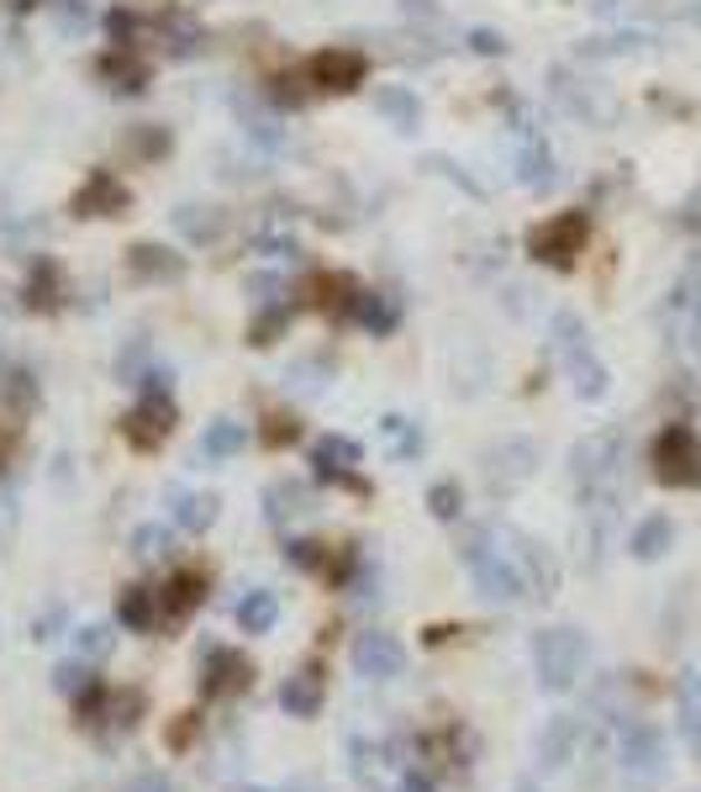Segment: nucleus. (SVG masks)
I'll return each instance as SVG.
<instances>
[{
	"label": "nucleus",
	"instance_id": "42",
	"mask_svg": "<svg viewBox=\"0 0 701 792\" xmlns=\"http://www.w3.org/2000/svg\"><path fill=\"white\" fill-rule=\"evenodd\" d=\"M470 48H475V53H485V59H496V53H506V38H501V32H491V27H475V32H470Z\"/></svg>",
	"mask_w": 701,
	"mask_h": 792
},
{
	"label": "nucleus",
	"instance_id": "2",
	"mask_svg": "<svg viewBox=\"0 0 701 792\" xmlns=\"http://www.w3.org/2000/svg\"><path fill=\"white\" fill-rule=\"evenodd\" d=\"M554 354L564 360V370H570V381H575V397L581 402H596V397H606V365L596 360V349H591V333H585V323L575 317V312H554Z\"/></svg>",
	"mask_w": 701,
	"mask_h": 792
},
{
	"label": "nucleus",
	"instance_id": "44",
	"mask_svg": "<svg viewBox=\"0 0 701 792\" xmlns=\"http://www.w3.org/2000/svg\"><path fill=\"white\" fill-rule=\"evenodd\" d=\"M300 428H296V418H269V428H264V444H290V439H296Z\"/></svg>",
	"mask_w": 701,
	"mask_h": 792
},
{
	"label": "nucleus",
	"instance_id": "19",
	"mask_svg": "<svg viewBox=\"0 0 701 792\" xmlns=\"http://www.w3.org/2000/svg\"><path fill=\"white\" fill-rule=\"evenodd\" d=\"M117 624H121V629H132V634L159 629V591H154V587H121Z\"/></svg>",
	"mask_w": 701,
	"mask_h": 792
},
{
	"label": "nucleus",
	"instance_id": "49",
	"mask_svg": "<svg viewBox=\"0 0 701 792\" xmlns=\"http://www.w3.org/2000/svg\"><path fill=\"white\" fill-rule=\"evenodd\" d=\"M522 792H527V788H522Z\"/></svg>",
	"mask_w": 701,
	"mask_h": 792
},
{
	"label": "nucleus",
	"instance_id": "17",
	"mask_svg": "<svg viewBox=\"0 0 701 792\" xmlns=\"http://www.w3.org/2000/svg\"><path fill=\"white\" fill-rule=\"evenodd\" d=\"M121 206H127V190H121V180L111 169H96V175L75 190V212H80V217H111Z\"/></svg>",
	"mask_w": 701,
	"mask_h": 792
},
{
	"label": "nucleus",
	"instance_id": "18",
	"mask_svg": "<svg viewBox=\"0 0 701 792\" xmlns=\"http://www.w3.org/2000/svg\"><path fill=\"white\" fill-rule=\"evenodd\" d=\"M280 708L290 718H317L322 713V666H300L296 676H285Z\"/></svg>",
	"mask_w": 701,
	"mask_h": 792
},
{
	"label": "nucleus",
	"instance_id": "27",
	"mask_svg": "<svg viewBox=\"0 0 701 792\" xmlns=\"http://www.w3.org/2000/svg\"><path fill=\"white\" fill-rule=\"evenodd\" d=\"M175 524L185 534H206L217 524V497H200V491H175Z\"/></svg>",
	"mask_w": 701,
	"mask_h": 792
},
{
	"label": "nucleus",
	"instance_id": "48",
	"mask_svg": "<svg viewBox=\"0 0 701 792\" xmlns=\"http://www.w3.org/2000/svg\"><path fill=\"white\" fill-rule=\"evenodd\" d=\"M11 6H17V11H32V6H38V0H11Z\"/></svg>",
	"mask_w": 701,
	"mask_h": 792
},
{
	"label": "nucleus",
	"instance_id": "16",
	"mask_svg": "<svg viewBox=\"0 0 701 792\" xmlns=\"http://www.w3.org/2000/svg\"><path fill=\"white\" fill-rule=\"evenodd\" d=\"M517 180L527 185V190L554 185V154L543 148V138L527 123H517Z\"/></svg>",
	"mask_w": 701,
	"mask_h": 792
},
{
	"label": "nucleus",
	"instance_id": "28",
	"mask_svg": "<svg viewBox=\"0 0 701 792\" xmlns=\"http://www.w3.org/2000/svg\"><path fill=\"white\" fill-rule=\"evenodd\" d=\"M175 227H180L190 244H211L221 233V212L217 206H180V212H175Z\"/></svg>",
	"mask_w": 701,
	"mask_h": 792
},
{
	"label": "nucleus",
	"instance_id": "22",
	"mask_svg": "<svg viewBox=\"0 0 701 792\" xmlns=\"http://www.w3.org/2000/svg\"><path fill=\"white\" fill-rule=\"evenodd\" d=\"M375 111L391 117L396 133H417V123H422V106H417V96H412L406 85H381V90H375Z\"/></svg>",
	"mask_w": 701,
	"mask_h": 792
},
{
	"label": "nucleus",
	"instance_id": "39",
	"mask_svg": "<svg viewBox=\"0 0 701 792\" xmlns=\"http://www.w3.org/2000/svg\"><path fill=\"white\" fill-rule=\"evenodd\" d=\"M243 123H248V138L259 143V148H269V154H275V148H280V123H275V117H264V111H254V117H248V111H243Z\"/></svg>",
	"mask_w": 701,
	"mask_h": 792
},
{
	"label": "nucleus",
	"instance_id": "41",
	"mask_svg": "<svg viewBox=\"0 0 701 792\" xmlns=\"http://www.w3.org/2000/svg\"><path fill=\"white\" fill-rule=\"evenodd\" d=\"M285 560L300 566V570H317L322 566V545H312V539H290V545H285Z\"/></svg>",
	"mask_w": 701,
	"mask_h": 792
},
{
	"label": "nucleus",
	"instance_id": "21",
	"mask_svg": "<svg viewBox=\"0 0 701 792\" xmlns=\"http://www.w3.org/2000/svg\"><path fill=\"white\" fill-rule=\"evenodd\" d=\"M127 264H132L138 281H180L185 275L180 254H169V248H159V244H138L132 254H127Z\"/></svg>",
	"mask_w": 701,
	"mask_h": 792
},
{
	"label": "nucleus",
	"instance_id": "25",
	"mask_svg": "<svg viewBox=\"0 0 701 792\" xmlns=\"http://www.w3.org/2000/svg\"><path fill=\"white\" fill-rule=\"evenodd\" d=\"M670 545H675V524H670L664 512H649V518L633 528V539H628V549H633L639 560H660Z\"/></svg>",
	"mask_w": 701,
	"mask_h": 792
},
{
	"label": "nucleus",
	"instance_id": "33",
	"mask_svg": "<svg viewBox=\"0 0 701 792\" xmlns=\"http://www.w3.org/2000/svg\"><path fill=\"white\" fill-rule=\"evenodd\" d=\"M427 508H433V518L454 524V518L464 512V491H460V481H433V487H427Z\"/></svg>",
	"mask_w": 701,
	"mask_h": 792
},
{
	"label": "nucleus",
	"instance_id": "11",
	"mask_svg": "<svg viewBox=\"0 0 701 792\" xmlns=\"http://www.w3.org/2000/svg\"><path fill=\"white\" fill-rule=\"evenodd\" d=\"M364 53H354V48H322V53H312L306 59V80L317 85V90H354V85H364Z\"/></svg>",
	"mask_w": 701,
	"mask_h": 792
},
{
	"label": "nucleus",
	"instance_id": "20",
	"mask_svg": "<svg viewBox=\"0 0 701 792\" xmlns=\"http://www.w3.org/2000/svg\"><path fill=\"white\" fill-rule=\"evenodd\" d=\"M69 296V285H63V270L48 254H42L38 264H32V275H27V306L32 312H53V306Z\"/></svg>",
	"mask_w": 701,
	"mask_h": 792
},
{
	"label": "nucleus",
	"instance_id": "9",
	"mask_svg": "<svg viewBox=\"0 0 701 792\" xmlns=\"http://www.w3.org/2000/svg\"><path fill=\"white\" fill-rule=\"evenodd\" d=\"M254 687V666L248 655H238L233 645H206L200 651V692L206 697H233V692Z\"/></svg>",
	"mask_w": 701,
	"mask_h": 792
},
{
	"label": "nucleus",
	"instance_id": "7",
	"mask_svg": "<svg viewBox=\"0 0 701 792\" xmlns=\"http://www.w3.org/2000/svg\"><path fill=\"white\" fill-rule=\"evenodd\" d=\"M622 776L633 782V788H660L664 782V734L654 724H628L622 730Z\"/></svg>",
	"mask_w": 701,
	"mask_h": 792
},
{
	"label": "nucleus",
	"instance_id": "45",
	"mask_svg": "<svg viewBox=\"0 0 701 792\" xmlns=\"http://www.w3.org/2000/svg\"><path fill=\"white\" fill-rule=\"evenodd\" d=\"M438 782H433V772H422V766H406L396 782V792H433Z\"/></svg>",
	"mask_w": 701,
	"mask_h": 792
},
{
	"label": "nucleus",
	"instance_id": "34",
	"mask_svg": "<svg viewBox=\"0 0 701 792\" xmlns=\"http://www.w3.org/2000/svg\"><path fill=\"white\" fill-rule=\"evenodd\" d=\"M169 545H175V534L164 524H142L138 534H132V555H138V560H164Z\"/></svg>",
	"mask_w": 701,
	"mask_h": 792
},
{
	"label": "nucleus",
	"instance_id": "31",
	"mask_svg": "<svg viewBox=\"0 0 701 792\" xmlns=\"http://www.w3.org/2000/svg\"><path fill=\"white\" fill-rule=\"evenodd\" d=\"M381 433L391 439V449H396V460H417L422 454V428L417 423H406V418H381Z\"/></svg>",
	"mask_w": 701,
	"mask_h": 792
},
{
	"label": "nucleus",
	"instance_id": "14",
	"mask_svg": "<svg viewBox=\"0 0 701 792\" xmlns=\"http://www.w3.org/2000/svg\"><path fill=\"white\" fill-rule=\"evenodd\" d=\"M200 603H206V576H200V570H175L159 591V624L164 629H175V624H185Z\"/></svg>",
	"mask_w": 701,
	"mask_h": 792
},
{
	"label": "nucleus",
	"instance_id": "4",
	"mask_svg": "<svg viewBox=\"0 0 701 792\" xmlns=\"http://www.w3.org/2000/svg\"><path fill=\"white\" fill-rule=\"evenodd\" d=\"M575 481H581L585 502H618V476H622V433H591L575 444Z\"/></svg>",
	"mask_w": 701,
	"mask_h": 792
},
{
	"label": "nucleus",
	"instance_id": "35",
	"mask_svg": "<svg viewBox=\"0 0 701 792\" xmlns=\"http://www.w3.org/2000/svg\"><path fill=\"white\" fill-rule=\"evenodd\" d=\"M254 248H264L269 260H280V254H296V238H290V227H285V223H275V217H269V223L254 227Z\"/></svg>",
	"mask_w": 701,
	"mask_h": 792
},
{
	"label": "nucleus",
	"instance_id": "36",
	"mask_svg": "<svg viewBox=\"0 0 701 792\" xmlns=\"http://www.w3.org/2000/svg\"><path fill=\"white\" fill-rule=\"evenodd\" d=\"M142 365H148V339H132V344L117 354V381L142 387Z\"/></svg>",
	"mask_w": 701,
	"mask_h": 792
},
{
	"label": "nucleus",
	"instance_id": "40",
	"mask_svg": "<svg viewBox=\"0 0 701 792\" xmlns=\"http://www.w3.org/2000/svg\"><path fill=\"white\" fill-rule=\"evenodd\" d=\"M285 317H290V306H264V317L254 323V333H248V339H254V344H275V333L285 327Z\"/></svg>",
	"mask_w": 701,
	"mask_h": 792
},
{
	"label": "nucleus",
	"instance_id": "47",
	"mask_svg": "<svg viewBox=\"0 0 701 792\" xmlns=\"http://www.w3.org/2000/svg\"><path fill=\"white\" fill-rule=\"evenodd\" d=\"M685 227H701V190L691 196V206H685Z\"/></svg>",
	"mask_w": 701,
	"mask_h": 792
},
{
	"label": "nucleus",
	"instance_id": "5",
	"mask_svg": "<svg viewBox=\"0 0 701 792\" xmlns=\"http://www.w3.org/2000/svg\"><path fill=\"white\" fill-rule=\"evenodd\" d=\"M649 460L664 487H701V439L691 423H664Z\"/></svg>",
	"mask_w": 701,
	"mask_h": 792
},
{
	"label": "nucleus",
	"instance_id": "1",
	"mask_svg": "<svg viewBox=\"0 0 701 792\" xmlns=\"http://www.w3.org/2000/svg\"><path fill=\"white\" fill-rule=\"evenodd\" d=\"M460 560L470 566V576H475V591H481L485 603L512 608V603H522V597H533V591H527V576H522V566H517V555L506 549V534H501L496 524L464 528Z\"/></svg>",
	"mask_w": 701,
	"mask_h": 792
},
{
	"label": "nucleus",
	"instance_id": "46",
	"mask_svg": "<svg viewBox=\"0 0 701 792\" xmlns=\"http://www.w3.org/2000/svg\"><path fill=\"white\" fill-rule=\"evenodd\" d=\"M121 792H175V782H169L164 772H142V776H132Z\"/></svg>",
	"mask_w": 701,
	"mask_h": 792
},
{
	"label": "nucleus",
	"instance_id": "24",
	"mask_svg": "<svg viewBox=\"0 0 701 792\" xmlns=\"http://www.w3.org/2000/svg\"><path fill=\"white\" fill-rule=\"evenodd\" d=\"M238 449H248V423H233V418L206 423V433H200V454L206 460H233Z\"/></svg>",
	"mask_w": 701,
	"mask_h": 792
},
{
	"label": "nucleus",
	"instance_id": "26",
	"mask_svg": "<svg viewBox=\"0 0 701 792\" xmlns=\"http://www.w3.org/2000/svg\"><path fill=\"white\" fill-rule=\"evenodd\" d=\"M354 317H359L375 339H385V333H396V323H401V306L391 302V296H381V291H364L359 302H354Z\"/></svg>",
	"mask_w": 701,
	"mask_h": 792
},
{
	"label": "nucleus",
	"instance_id": "32",
	"mask_svg": "<svg viewBox=\"0 0 701 792\" xmlns=\"http://www.w3.org/2000/svg\"><path fill=\"white\" fill-rule=\"evenodd\" d=\"M269 524H285V518H296V512H306V487H290V481H280V487H269Z\"/></svg>",
	"mask_w": 701,
	"mask_h": 792
},
{
	"label": "nucleus",
	"instance_id": "3",
	"mask_svg": "<svg viewBox=\"0 0 701 792\" xmlns=\"http://www.w3.org/2000/svg\"><path fill=\"white\" fill-rule=\"evenodd\" d=\"M533 666H539V687L543 692H570L585 671V634L560 624V629H539L533 634Z\"/></svg>",
	"mask_w": 701,
	"mask_h": 792
},
{
	"label": "nucleus",
	"instance_id": "12",
	"mask_svg": "<svg viewBox=\"0 0 701 792\" xmlns=\"http://www.w3.org/2000/svg\"><path fill=\"white\" fill-rule=\"evenodd\" d=\"M359 460H364V449L354 444V439H343V433H327V439H317V449H312V466H317L322 481H338V487H348V491H364V481L354 476Z\"/></svg>",
	"mask_w": 701,
	"mask_h": 792
},
{
	"label": "nucleus",
	"instance_id": "8",
	"mask_svg": "<svg viewBox=\"0 0 701 792\" xmlns=\"http://www.w3.org/2000/svg\"><path fill=\"white\" fill-rule=\"evenodd\" d=\"M169 428H175V402H169V387H142V402L127 412V444L138 449H159L169 439Z\"/></svg>",
	"mask_w": 701,
	"mask_h": 792
},
{
	"label": "nucleus",
	"instance_id": "13",
	"mask_svg": "<svg viewBox=\"0 0 701 792\" xmlns=\"http://www.w3.org/2000/svg\"><path fill=\"white\" fill-rule=\"evenodd\" d=\"M485 460H491V466H485L491 491H512L533 476V466H539V444H533V439H506V444L491 449Z\"/></svg>",
	"mask_w": 701,
	"mask_h": 792
},
{
	"label": "nucleus",
	"instance_id": "15",
	"mask_svg": "<svg viewBox=\"0 0 701 792\" xmlns=\"http://www.w3.org/2000/svg\"><path fill=\"white\" fill-rule=\"evenodd\" d=\"M581 751V718L575 713H560V718H549V730L539 734V766L543 772H564L570 761Z\"/></svg>",
	"mask_w": 701,
	"mask_h": 792
},
{
	"label": "nucleus",
	"instance_id": "37",
	"mask_svg": "<svg viewBox=\"0 0 701 792\" xmlns=\"http://www.w3.org/2000/svg\"><path fill=\"white\" fill-rule=\"evenodd\" d=\"M90 682H96V676H90V666H85V661H63V666L53 671V687H59L63 697H80Z\"/></svg>",
	"mask_w": 701,
	"mask_h": 792
},
{
	"label": "nucleus",
	"instance_id": "10",
	"mask_svg": "<svg viewBox=\"0 0 701 792\" xmlns=\"http://www.w3.org/2000/svg\"><path fill=\"white\" fill-rule=\"evenodd\" d=\"M348 655H354V671H359L364 682H396L401 671H406V645L385 629H364Z\"/></svg>",
	"mask_w": 701,
	"mask_h": 792
},
{
	"label": "nucleus",
	"instance_id": "43",
	"mask_svg": "<svg viewBox=\"0 0 701 792\" xmlns=\"http://www.w3.org/2000/svg\"><path fill=\"white\" fill-rule=\"evenodd\" d=\"M90 21V6L85 0H59V27L63 32H75V27H85Z\"/></svg>",
	"mask_w": 701,
	"mask_h": 792
},
{
	"label": "nucleus",
	"instance_id": "6",
	"mask_svg": "<svg viewBox=\"0 0 701 792\" xmlns=\"http://www.w3.org/2000/svg\"><path fill=\"white\" fill-rule=\"evenodd\" d=\"M585 233H591L585 212H560V217H549V223H539L533 233H527V254H533L539 264H560V270H570L575 254L585 248Z\"/></svg>",
	"mask_w": 701,
	"mask_h": 792
},
{
	"label": "nucleus",
	"instance_id": "29",
	"mask_svg": "<svg viewBox=\"0 0 701 792\" xmlns=\"http://www.w3.org/2000/svg\"><path fill=\"white\" fill-rule=\"evenodd\" d=\"M100 75L117 80V90H142V85H148V63L132 59V48H117V53L100 59Z\"/></svg>",
	"mask_w": 701,
	"mask_h": 792
},
{
	"label": "nucleus",
	"instance_id": "30",
	"mask_svg": "<svg viewBox=\"0 0 701 792\" xmlns=\"http://www.w3.org/2000/svg\"><path fill=\"white\" fill-rule=\"evenodd\" d=\"M111 645H117V634L106 629V624H85V629H75V661H85V666L106 661Z\"/></svg>",
	"mask_w": 701,
	"mask_h": 792
},
{
	"label": "nucleus",
	"instance_id": "23",
	"mask_svg": "<svg viewBox=\"0 0 701 792\" xmlns=\"http://www.w3.org/2000/svg\"><path fill=\"white\" fill-rule=\"evenodd\" d=\"M275 624H280V597H275L269 587H254L238 603V629L243 634H269Z\"/></svg>",
	"mask_w": 701,
	"mask_h": 792
},
{
	"label": "nucleus",
	"instance_id": "38",
	"mask_svg": "<svg viewBox=\"0 0 701 792\" xmlns=\"http://www.w3.org/2000/svg\"><path fill=\"white\" fill-rule=\"evenodd\" d=\"M248 296H254V306H285V281L280 275H269V270H259V275H248Z\"/></svg>",
	"mask_w": 701,
	"mask_h": 792
}]
</instances>
